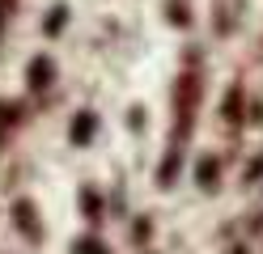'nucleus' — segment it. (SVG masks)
Instances as JSON below:
<instances>
[{"instance_id": "obj_2", "label": "nucleus", "mask_w": 263, "mask_h": 254, "mask_svg": "<svg viewBox=\"0 0 263 254\" xmlns=\"http://www.w3.org/2000/svg\"><path fill=\"white\" fill-rule=\"evenodd\" d=\"M72 254H106V250H102V242H98V237H85V242L72 246Z\"/></svg>"}, {"instance_id": "obj_4", "label": "nucleus", "mask_w": 263, "mask_h": 254, "mask_svg": "<svg viewBox=\"0 0 263 254\" xmlns=\"http://www.w3.org/2000/svg\"><path fill=\"white\" fill-rule=\"evenodd\" d=\"M81 208H85V212H98V195H93V191H81Z\"/></svg>"}, {"instance_id": "obj_3", "label": "nucleus", "mask_w": 263, "mask_h": 254, "mask_svg": "<svg viewBox=\"0 0 263 254\" xmlns=\"http://www.w3.org/2000/svg\"><path fill=\"white\" fill-rule=\"evenodd\" d=\"M89 131H93V119H77V127H72V140H77V144H85V140H89Z\"/></svg>"}, {"instance_id": "obj_1", "label": "nucleus", "mask_w": 263, "mask_h": 254, "mask_svg": "<svg viewBox=\"0 0 263 254\" xmlns=\"http://www.w3.org/2000/svg\"><path fill=\"white\" fill-rule=\"evenodd\" d=\"M13 220L26 229V237H39V220H34V208H30V199H17V203H13Z\"/></svg>"}]
</instances>
